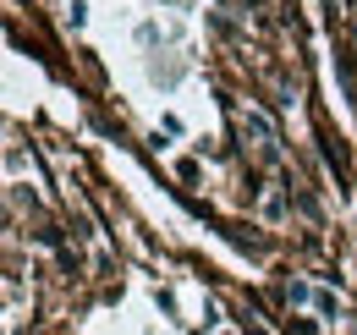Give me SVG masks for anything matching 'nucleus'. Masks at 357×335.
<instances>
[{
	"label": "nucleus",
	"mask_w": 357,
	"mask_h": 335,
	"mask_svg": "<svg viewBox=\"0 0 357 335\" xmlns=\"http://www.w3.org/2000/svg\"><path fill=\"white\" fill-rule=\"evenodd\" d=\"M313 297L319 292H313L308 281H291V286H286V302H313Z\"/></svg>",
	"instance_id": "f257e3e1"
},
{
	"label": "nucleus",
	"mask_w": 357,
	"mask_h": 335,
	"mask_svg": "<svg viewBox=\"0 0 357 335\" xmlns=\"http://www.w3.org/2000/svg\"><path fill=\"white\" fill-rule=\"evenodd\" d=\"M313 308H319V313H341V302H335L330 292H319V297H313Z\"/></svg>",
	"instance_id": "f03ea898"
}]
</instances>
